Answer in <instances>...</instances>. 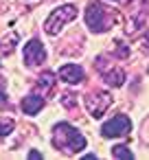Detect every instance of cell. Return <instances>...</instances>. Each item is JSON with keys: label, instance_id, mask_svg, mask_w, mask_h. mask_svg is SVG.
I'll return each mask as SVG.
<instances>
[{"label": "cell", "instance_id": "6da1fadb", "mask_svg": "<svg viewBox=\"0 0 149 160\" xmlns=\"http://www.w3.org/2000/svg\"><path fill=\"white\" fill-rule=\"evenodd\" d=\"M86 145H88L86 136L70 123H57L53 127V147L55 149H62L64 153H81L86 149Z\"/></svg>", "mask_w": 149, "mask_h": 160}, {"label": "cell", "instance_id": "7a4b0ae2", "mask_svg": "<svg viewBox=\"0 0 149 160\" xmlns=\"http://www.w3.org/2000/svg\"><path fill=\"white\" fill-rule=\"evenodd\" d=\"M77 18V7L75 5H62V7H57V9H53L51 11V16L44 20V31L48 33V35H59V31L68 24V22H72Z\"/></svg>", "mask_w": 149, "mask_h": 160}, {"label": "cell", "instance_id": "3957f363", "mask_svg": "<svg viewBox=\"0 0 149 160\" xmlns=\"http://www.w3.org/2000/svg\"><path fill=\"white\" fill-rule=\"evenodd\" d=\"M86 24L92 33H105L110 29L107 24V13H105V7L103 2H99V0H94V2L88 5L86 9Z\"/></svg>", "mask_w": 149, "mask_h": 160}, {"label": "cell", "instance_id": "277c9868", "mask_svg": "<svg viewBox=\"0 0 149 160\" xmlns=\"http://www.w3.org/2000/svg\"><path fill=\"white\" fill-rule=\"evenodd\" d=\"M129 132H132V121L127 114H116L101 125L103 138H121V136H127Z\"/></svg>", "mask_w": 149, "mask_h": 160}, {"label": "cell", "instance_id": "5b68a950", "mask_svg": "<svg viewBox=\"0 0 149 160\" xmlns=\"http://www.w3.org/2000/svg\"><path fill=\"white\" fill-rule=\"evenodd\" d=\"M22 59H24V64H27L29 68L40 66V64L46 59V48H44V44H42L37 38L29 40V42L24 44V48H22Z\"/></svg>", "mask_w": 149, "mask_h": 160}, {"label": "cell", "instance_id": "8992f818", "mask_svg": "<svg viewBox=\"0 0 149 160\" xmlns=\"http://www.w3.org/2000/svg\"><path fill=\"white\" fill-rule=\"evenodd\" d=\"M110 105H112V97L107 92H92L86 97V108H88L92 118H101Z\"/></svg>", "mask_w": 149, "mask_h": 160}, {"label": "cell", "instance_id": "52a82bcc", "mask_svg": "<svg viewBox=\"0 0 149 160\" xmlns=\"http://www.w3.org/2000/svg\"><path fill=\"white\" fill-rule=\"evenodd\" d=\"M57 77H59L62 81H66V83L75 86V83H81V81L86 79V72H83V68H81L79 64H64V66L59 68Z\"/></svg>", "mask_w": 149, "mask_h": 160}, {"label": "cell", "instance_id": "ba28073f", "mask_svg": "<svg viewBox=\"0 0 149 160\" xmlns=\"http://www.w3.org/2000/svg\"><path fill=\"white\" fill-rule=\"evenodd\" d=\"M44 97H40V94H29V97H24L22 99V103H20V108H22V112L24 114H29V116H35L42 108H44Z\"/></svg>", "mask_w": 149, "mask_h": 160}, {"label": "cell", "instance_id": "9c48e42d", "mask_svg": "<svg viewBox=\"0 0 149 160\" xmlns=\"http://www.w3.org/2000/svg\"><path fill=\"white\" fill-rule=\"evenodd\" d=\"M103 77H105V83L112 86V88H121V86L125 83V72H123L121 68H112L110 72L103 70Z\"/></svg>", "mask_w": 149, "mask_h": 160}, {"label": "cell", "instance_id": "30bf717a", "mask_svg": "<svg viewBox=\"0 0 149 160\" xmlns=\"http://www.w3.org/2000/svg\"><path fill=\"white\" fill-rule=\"evenodd\" d=\"M112 158H116V160H132L134 151L127 145H116V147H112Z\"/></svg>", "mask_w": 149, "mask_h": 160}, {"label": "cell", "instance_id": "8fae6325", "mask_svg": "<svg viewBox=\"0 0 149 160\" xmlns=\"http://www.w3.org/2000/svg\"><path fill=\"white\" fill-rule=\"evenodd\" d=\"M55 77H57L55 72H42V75H40V79H37V86H42L44 90H48V88H53V86H55V81H57Z\"/></svg>", "mask_w": 149, "mask_h": 160}, {"label": "cell", "instance_id": "7c38bea8", "mask_svg": "<svg viewBox=\"0 0 149 160\" xmlns=\"http://www.w3.org/2000/svg\"><path fill=\"white\" fill-rule=\"evenodd\" d=\"M13 127H16V123H13L11 118H0V138L9 136V134L13 132Z\"/></svg>", "mask_w": 149, "mask_h": 160}, {"label": "cell", "instance_id": "4fadbf2b", "mask_svg": "<svg viewBox=\"0 0 149 160\" xmlns=\"http://www.w3.org/2000/svg\"><path fill=\"white\" fill-rule=\"evenodd\" d=\"M29 158H31V160H42V153L33 149V151H29Z\"/></svg>", "mask_w": 149, "mask_h": 160}, {"label": "cell", "instance_id": "5bb4252c", "mask_svg": "<svg viewBox=\"0 0 149 160\" xmlns=\"http://www.w3.org/2000/svg\"><path fill=\"white\" fill-rule=\"evenodd\" d=\"M0 108H7V99L2 94V88H0Z\"/></svg>", "mask_w": 149, "mask_h": 160}]
</instances>
